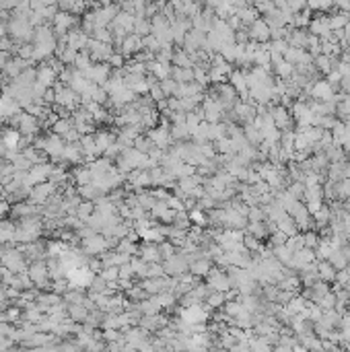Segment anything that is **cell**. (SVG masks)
<instances>
[{
    "label": "cell",
    "instance_id": "cell-54",
    "mask_svg": "<svg viewBox=\"0 0 350 352\" xmlns=\"http://www.w3.org/2000/svg\"><path fill=\"white\" fill-rule=\"evenodd\" d=\"M107 64H109V68L113 66L115 70H122L126 64H124V56L122 54H111V58L107 60Z\"/></svg>",
    "mask_w": 350,
    "mask_h": 352
},
{
    "label": "cell",
    "instance_id": "cell-19",
    "mask_svg": "<svg viewBox=\"0 0 350 352\" xmlns=\"http://www.w3.org/2000/svg\"><path fill=\"white\" fill-rule=\"evenodd\" d=\"M126 178H128V182H130L134 188H146V186H150V175H148V171L136 169V171L128 173Z\"/></svg>",
    "mask_w": 350,
    "mask_h": 352
},
{
    "label": "cell",
    "instance_id": "cell-1",
    "mask_svg": "<svg viewBox=\"0 0 350 352\" xmlns=\"http://www.w3.org/2000/svg\"><path fill=\"white\" fill-rule=\"evenodd\" d=\"M11 124H13L21 134L31 136V138H35V136L40 134V130H42L40 120H37V118H33V115H29L27 111H21L17 118H13V120H11Z\"/></svg>",
    "mask_w": 350,
    "mask_h": 352
},
{
    "label": "cell",
    "instance_id": "cell-34",
    "mask_svg": "<svg viewBox=\"0 0 350 352\" xmlns=\"http://www.w3.org/2000/svg\"><path fill=\"white\" fill-rule=\"evenodd\" d=\"M93 66V60H91V54L85 50V52H79L76 54V60H74V66L72 68H76L79 72H85V70H89Z\"/></svg>",
    "mask_w": 350,
    "mask_h": 352
},
{
    "label": "cell",
    "instance_id": "cell-33",
    "mask_svg": "<svg viewBox=\"0 0 350 352\" xmlns=\"http://www.w3.org/2000/svg\"><path fill=\"white\" fill-rule=\"evenodd\" d=\"M327 262L332 264V268H334L336 272H342V270H346V266H348V260H346V256H344L342 249H336V251L329 256Z\"/></svg>",
    "mask_w": 350,
    "mask_h": 352
},
{
    "label": "cell",
    "instance_id": "cell-22",
    "mask_svg": "<svg viewBox=\"0 0 350 352\" xmlns=\"http://www.w3.org/2000/svg\"><path fill=\"white\" fill-rule=\"evenodd\" d=\"M115 142V138H113V134H109V132H105V130H101V132H97L95 134V144H97V150H99V157H103L105 154V150L111 146Z\"/></svg>",
    "mask_w": 350,
    "mask_h": 352
},
{
    "label": "cell",
    "instance_id": "cell-61",
    "mask_svg": "<svg viewBox=\"0 0 350 352\" xmlns=\"http://www.w3.org/2000/svg\"><path fill=\"white\" fill-rule=\"evenodd\" d=\"M344 204H346V208L350 210V198H348V200H344Z\"/></svg>",
    "mask_w": 350,
    "mask_h": 352
},
{
    "label": "cell",
    "instance_id": "cell-23",
    "mask_svg": "<svg viewBox=\"0 0 350 352\" xmlns=\"http://www.w3.org/2000/svg\"><path fill=\"white\" fill-rule=\"evenodd\" d=\"M210 270H212V268H210V262H208L206 258H198V260H194V262L190 264V272H192V276H196V278L208 276Z\"/></svg>",
    "mask_w": 350,
    "mask_h": 352
},
{
    "label": "cell",
    "instance_id": "cell-43",
    "mask_svg": "<svg viewBox=\"0 0 350 352\" xmlns=\"http://www.w3.org/2000/svg\"><path fill=\"white\" fill-rule=\"evenodd\" d=\"M148 33H152V27H150V23L148 21H144V19H136V23H134V35H138V37H148Z\"/></svg>",
    "mask_w": 350,
    "mask_h": 352
},
{
    "label": "cell",
    "instance_id": "cell-16",
    "mask_svg": "<svg viewBox=\"0 0 350 352\" xmlns=\"http://www.w3.org/2000/svg\"><path fill=\"white\" fill-rule=\"evenodd\" d=\"M134 23H136V17H134L132 13L120 11V13H118V17H115V21H113L111 25H113V27H120V29H124V31L130 35V31H134Z\"/></svg>",
    "mask_w": 350,
    "mask_h": 352
},
{
    "label": "cell",
    "instance_id": "cell-56",
    "mask_svg": "<svg viewBox=\"0 0 350 352\" xmlns=\"http://www.w3.org/2000/svg\"><path fill=\"white\" fill-rule=\"evenodd\" d=\"M188 217H190V221H194V223H198V225H206V223H208V219L202 217V210H200V208H194Z\"/></svg>",
    "mask_w": 350,
    "mask_h": 352
},
{
    "label": "cell",
    "instance_id": "cell-48",
    "mask_svg": "<svg viewBox=\"0 0 350 352\" xmlns=\"http://www.w3.org/2000/svg\"><path fill=\"white\" fill-rule=\"evenodd\" d=\"M93 40H97L99 44H107V46H111V31L109 29H95L93 31Z\"/></svg>",
    "mask_w": 350,
    "mask_h": 352
},
{
    "label": "cell",
    "instance_id": "cell-7",
    "mask_svg": "<svg viewBox=\"0 0 350 352\" xmlns=\"http://www.w3.org/2000/svg\"><path fill=\"white\" fill-rule=\"evenodd\" d=\"M206 286H208L210 290H217V292H225V295H227V290L231 288L229 274H225V272L219 270V268L210 270L208 276H206Z\"/></svg>",
    "mask_w": 350,
    "mask_h": 352
},
{
    "label": "cell",
    "instance_id": "cell-27",
    "mask_svg": "<svg viewBox=\"0 0 350 352\" xmlns=\"http://www.w3.org/2000/svg\"><path fill=\"white\" fill-rule=\"evenodd\" d=\"M336 274H338V272L332 268L329 262H317V276H319L321 282H332V280H336Z\"/></svg>",
    "mask_w": 350,
    "mask_h": 352
},
{
    "label": "cell",
    "instance_id": "cell-62",
    "mask_svg": "<svg viewBox=\"0 0 350 352\" xmlns=\"http://www.w3.org/2000/svg\"><path fill=\"white\" fill-rule=\"evenodd\" d=\"M5 163H7L5 159H0V169H3V167H5Z\"/></svg>",
    "mask_w": 350,
    "mask_h": 352
},
{
    "label": "cell",
    "instance_id": "cell-29",
    "mask_svg": "<svg viewBox=\"0 0 350 352\" xmlns=\"http://www.w3.org/2000/svg\"><path fill=\"white\" fill-rule=\"evenodd\" d=\"M138 256H140L146 264H159V260H161V251H159V247H152V245H146V247L138 249Z\"/></svg>",
    "mask_w": 350,
    "mask_h": 352
},
{
    "label": "cell",
    "instance_id": "cell-46",
    "mask_svg": "<svg viewBox=\"0 0 350 352\" xmlns=\"http://www.w3.org/2000/svg\"><path fill=\"white\" fill-rule=\"evenodd\" d=\"M336 194L340 200H348L350 198V180H342L336 184Z\"/></svg>",
    "mask_w": 350,
    "mask_h": 352
},
{
    "label": "cell",
    "instance_id": "cell-44",
    "mask_svg": "<svg viewBox=\"0 0 350 352\" xmlns=\"http://www.w3.org/2000/svg\"><path fill=\"white\" fill-rule=\"evenodd\" d=\"M173 64L175 68H192V60L188 56V52H178V54H173Z\"/></svg>",
    "mask_w": 350,
    "mask_h": 352
},
{
    "label": "cell",
    "instance_id": "cell-9",
    "mask_svg": "<svg viewBox=\"0 0 350 352\" xmlns=\"http://www.w3.org/2000/svg\"><path fill=\"white\" fill-rule=\"evenodd\" d=\"M163 270L167 274H171V276L178 278V276H182V274H186L190 270V262H188L186 256H173V258L167 260V264L163 266Z\"/></svg>",
    "mask_w": 350,
    "mask_h": 352
},
{
    "label": "cell",
    "instance_id": "cell-47",
    "mask_svg": "<svg viewBox=\"0 0 350 352\" xmlns=\"http://www.w3.org/2000/svg\"><path fill=\"white\" fill-rule=\"evenodd\" d=\"M188 136H192V134H190V130H188V126H186V124H178V126H173V130H171V138H175V140H186Z\"/></svg>",
    "mask_w": 350,
    "mask_h": 352
},
{
    "label": "cell",
    "instance_id": "cell-41",
    "mask_svg": "<svg viewBox=\"0 0 350 352\" xmlns=\"http://www.w3.org/2000/svg\"><path fill=\"white\" fill-rule=\"evenodd\" d=\"M225 301H227V295H225V292H217V290H212V292L206 297L208 309H219V307L225 305Z\"/></svg>",
    "mask_w": 350,
    "mask_h": 352
},
{
    "label": "cell",
    "instance_id": "cell-25",
    "mask_svg": "<svg viewBox=\"0 0 350 352\" xmlns=\"http://www.w3.org/2000/svg\"><path fill=\"white\" fill-rule=\"evenodd\" d=\"M74 184H76L79 188L91 186V184H93V173H91L89 165H87V167H79V169L74 171Z\"/></svg>",
    "mask_w": 350,
    "mask_h": 352
},
{
    "label": "cell",
    "instance_id": "cell-18",
    "mask_svg": "<svg viewBox=\"0 0 350 352\" xmlns=\"http://www.w3.org/2000/svg\"><path fill=\"white\" fill-rule=\"evenodd\" d=\"M140 327L142 329H146V331H154V329H163L165 325H167V319L165 317H161V315H150V317H140Z\"/></svg>",
    "mask_w": 350,
    "mask_h": 352
},
{
    "label": "cell",
    "instance_id": "cell-53",
    "mask_svg": "<svg viewBox=\"0 0 350 352\" xmlns=\"http://www.w3.org/2000/svg\"><path fill=\"white\" fill-rule=\"evenodd\" d=\"M247 221H249V223H264V208H260V206L249 208Z\"/></svg>",
    "mask_w": 350,
    "mask_h": 352
},
{
    "label": "cell",
    "instance_id": "cell-52",
    "mask_svg": "<svg viewBox=\"0 0 350 352\" xmlns=\"http://www.w3.org/2000/svg\"><path fill=\"white\" fill-rule=\"evenodd\" d=\"M154 299L159 301V305H161V307H171V305L175 303V295H173V292H169V290H165V292L157 295Z\"/></svg>",
    "mask_w": 350,
    "mask_h": 352
},
{
    "label": "cell",
    "instance_id": "cell-40",
    "mask_svg": "<svg viewBox=\"0 0 350 352\" xmlns=\"http://www.w3.org/2000/svg\"><path fill=\"white\" fill-rule=\"evenodd\" d=\"M115 251H118V253H124V256H130V258L138 256V247H136L132 241H128V239H120Z\"/></svg>",
    "mask_w": 350,
    "mask_h": 352
},
{
    "label": "cell",
    "instance_id": "cell-42",
    "mask_svg": "<svg viewBox=\"0 0 350 352\" xmlns=\"http://www.w3.org/2000/svg\"><path fill=\"white\" fill-rule=\"evenodd\" d=\"M130 266L134 270V276H140V278H146V270H148V264L142 260V258H132L130 260Z\"/></svg>",
    "mask_w": 350,
    "mask_h": 352
},
{
    "label": "cell",
    "instance_id": "cell-51",
    "mask_svg": "<svg viewBox=\"0 0 350 352\" xmlns=\"http://www.w3.org/2000/svg\"><path fill=\"white\" fill-rule=\"evenodd\" d=\"M303 243H305L307 249H315V247L319 245V237H317L313 231H307V233L303 235Z\"/></svg>",
    "mask_w": 350,
    "mask_h": 352
},
{
    "label": "cell",
    "instance_id": "cell-39",
    "mask_svg": "<svg viewBox=\"0 0 350 352\" xmlns=\"http://www.w3.org/2000/svg\"><path fill=\"white\" fill-rule=\"evenodd\" d=\"M247 231H249V235L251 237H256V239H264V237H268V227H266V223H249L247 225Z\"/></svg>",
    "mask_w": 350,
    "mask_h": 352
},
{
    "label": "cell",
    "instance_id": "cell-57",
    "mask_svg": "<svg viewBox=\"0 0 350 352\" xmlns=\"http://www.w3.org/2000/svg\"><path fill=\"white\" fill-rule=\"evenodd\" d=\"M159 251H161V258H173L175 256V249H173V245L171 243H163L161 247H159Z\"/></svg>",
    "mask_w": 350,
    "mask_h": 352
},
{
    "label": "cell",
    "instance_id": "cell-3",
    "mask_svg": "<svg viewBox=\"0 0 350 352\" xmlns=\"http://www.w3.org/2000/svg\"><path fill=\"white\" fill-rule=\"evenodd\" d=\"M29 278L33 282V286L40 288H50L52 280H50V272H48V264L46 262H31L29 264Z\"/></svg>",
    "mask_w": 350,
    "mask_h": 352
},
{
    "label": "cell",
    "instance_id": "cell-55",
    "mask_svg": "<svg viewBox=\"0 0 350 352\" xmlns=\"http://www.w3.org/2000/svg\"><path fill=\"white\" fill-rule=\"evenodd\" d=\"M163 272H165V270H163V266H159V264H148L146 278H159ZM146 278H144V280H146Z\"/></svg>",
    "mask_w": 350,
    "mask_h": 352
},
{
    "label": "cell",
    "instance_id": "cell-38",
    "mask_svg": "<svg viewBox=\"0 0 350 352\" xmlns=\"http://www.w3.org/2000/svg\"><path fill=\"white\" fill-rule=\"evenodd\" d=\"M72 128H74V126H72V122H70V120H58V122L52 126V134H56V136L64 138Z\"/></svg>",
    "mask_w": 350,
    "mask_h": 352
},
{
    "label": "cell",
    "instance_id": "cell-14",
    "mask_svg": "<svg viewBox=\"0 0 350 352\" xmlns=\"http://www.w3.org/2000/svg\"><path fill=\"white\" fill-rule=\"evenodd\" d=\"M138 50H142V37H138V35H134V33L126 35L124 42H122V52H120V54L126 58V56H130V54H136Z\"/></svg>",
    "mask_w": 350,
    "mask_h": 352
},
{
    "label": "cell",
    "instance_id": "cell-63",
    "mask_svg": "<svg viewBox=\"0 0 350 352\" xmlns=\"http://www.w3.org/2000/svg\"><path fill=\"white\" fill-rule=\"evenodd\" d=\"M344 317H346V319H348V323H350V311H348V313H346Z\"/></svg>",
    "mask_w": 350,
    "mask_h": 352
},
{
    "label": "cell",
    "instance_id": "cell-50",
    "mask_svg": "<svg viewBox=\"0 0 350 352\" xmlns=\"http://www.w3.org/2000/svg\"><path fill=\"white\" fill-rule=\"evenodd\" d=\"M243 245H245L247 251H262L260 239H256V237H251V235H245V237H243Z\"/></svg>",
    "mask_w": 350,
    "mask_h": 352
},
{
    "label": "cell",
    "instance_id": "cell-36",
    "mask_svg": "<svg viewBox=\"0 0 350 352\" xmlns=\"http://www.w3.org/2000/svg\"><path fill=\"white\" fill-rule=\"evenodd\" d=\"M348 21H350V15H348V13L332 15V17H329V29H332V31H340V29H344V27L348 25Z\"/></svg>",
    "mask_w": 350,
    "mask_h": 352
},
{
    "label": "cell",
    "instance_id": "cell-15",
    "mask_svg": "<svg viewBox=\"0 0 350 352\" xmlns=\"http://www.w3.org/2000/svg\"><path fill=\"white\" fill-rule=\"evenodd\" d=\"M62 161H66V163H72V165H76V163H83L85 159H83V148H81V142L66 144V146H64V152H62Z\"/></svg>",
    "mask_w": 350,
    "mask_h": 352
},
{
    "label": "cell",
    "instance_id": "cell-21",
    "mask_svg": "<svg viewBox=\"0 0 350 352\" xmlns=\"http://www.w3.org/2000/svg\"><path fill=\"white\" fill-rule=\"evenodd\" d=\"M276 229H278L280 233H284L286 237L299 235V227H297V223H295V219H293L290 214H286L284 219H280V221L276 223Z\"/></svg>",
    "mask_w": 350,
    "mask_h": 352
},
{
    "label": "cell",
    "instance_id": "cell-59",
    "mask_svg": "<svg viewBox=\"0 0 350 352\" xmlns=\"http://www.w3.org/2000/svg\"><path fill=\"white\" fill-rule=\"evenodd\" d=\"M293 352H309V350H307L305 346H301V344H297V346L293 348Z\"/></svg>",
    "mask_w": 350,
    "mask_h": 352
},
{
    "label": "cell",
    "instance_id": "cell-8",
    "mask_svg": "<svg viewBox=\"0 0 350 352\" xmlns=\"http://www.w3.org/2000/svg\"><path fill=\"white\" fill-rule=\"evenodd\" d=\"M83 251H85V256H93V258H101L107 249H109V243H107V239L103 237V235H93V237H89V239H85L83 241Z\"/></svg>",
    "mask_w": 350,
    "mask_h": 352
},
{
    "label": "cell",
    "instance_id": "cell-17",
    "mask_svg": "<svg viewBox=\"0 0 350 352\" xmlns=\"http://www.w3.org/2000/svg\"><path fill=\"white\" fill-rule=\"evenodd\" d=\"M231 87L235 89V93H241L243 95V101H245V97L249 95L247 93V76H245V72L233 70L231 72Z\"/></svg>",
    "mask_w": 350,
    "mask_h": 352
},
{
    "label": "cell",
    "instance_id": "cell-26",
    "mask_svg": "<svg viewBox=\"0 0 350 352\" xmlns=\"http://www.w3.org/2000/svg\"><path fill=\"white\" fill-rule=\"evenodd\" d=\"M3 142H5V146H7L9 150H13V148H17V150H19L21 132H19V130H13V128L5 130V132H3Z\"/></svg>",
    "mask_w": 350,
    "mask_h": 352
},
{
    "label": "cell",
    "instance_id": "cell-35",
    "mask_svg": "<svg viewBox=\"0 0 350 352\" xmlns=\"http://www.w3.org/2000/svg\"><path fill=\"white\" fill-rule=\"evenodd\" d=\"M329 221H332V210H329L327 206H323L319 212H315V214H313V225H315L317 229L327 227V225H329Z\"/></svg>",
    "mask_w": 350,
    "mask_h": 352
},
{
    "label": "cell",
    "instance_id": "cell-30",
    "mask_svg": "<svg viewBox=\"0 0 350 352\" xmlns=\"http://www.w3.org/2000/svg\"><path fill=\"white\" fill-rule=\"evenodd\" d=\"M313 66H315V70H319L323 74H329L334 70V60L327 58V56H323V54H319V56L313 58Z\"/></svg>",
    "mask_w": 350,
    "mask_h": 352
},
{
    "label": "cell",
    "instance_id": "cell-49",
    "mask_svg": "<svg viewBox=\"0 0 350 352\" xmlns=\"http://www.w3.org/2000/svg\"><path fill=\"white\" fill-rule=\"evenodd\" d=\"M161 89H163V93L165 95H178V91H180V85L175 83V81H171V79H167V81H161Z\"/></svg>",
    "mask_w": 350,
    "mask_h": 352
},
{
    "label": "cell",
    "instance_id": "cell-31",
    "mask_svg": "<svg viewBox=\"0 0 350 352\" xmlns=\"http://www.w3.org/2000/svg\"><path fill=\"white\" fill-rule=\"evenodd\" d=\"M74 214H76V219H79V221L87 223V221L95 214V202H87V200H85V202H81Z\"/></svg>",
    "mask_w": 350,
    "mask_h": 352
},
{
    "label": "cell",
    "instance_id": "cell-32",
    "mask_svg": "<svg viewBox=\"0 0 350 352\" xmlns=\"http://www.w3.org/2000/svg\"><path fill=\"white\" fill-rule=\"evenodd\" d=\"M150 70H152V74H154V79H161V81H167V76L171 74V68L167 66V64H161V62H157V60H150L148 64H146Z\"/></svg>",
    "mask_w": 350,
    "mask_h": 352
},
{
    "label": "cell",
    "instance_id": "cell-20",
    "mask_svg": "<svg viewBox=\"0 0 350 352\" xmlns=\"http://www.w3.org/2000/svg\"><path fill=\"white\" fill-rule=\"evenodd\" d=\"M15 231L17 227L11 221H0V245H9L11 241L15 243Z\"/></svg>",
    "mask_w": 350,
    "mask_h": 352
},
{
    "label": "cell",
    "instance_id": "cell-13",
    "mask_svg": "<svg viewBox=\"0 0 350 352\" xmlns=\"http://www.w3.org/2000/svg\"><path fill=\"white\" fill-rule=\"evenodd\" d=\"M37 70V83L40 85H44L46 89H52V85L56 83V79H58V74L54 72V68L52 66H48L46 62L42 64V66H37L35 68Z\"/></svg>",
    "mask_w": 350,
    "mask_h": 352
},
{
    "label": "cell",
    "instance_id": "cell-2",
    "mask_svg": "<svg viewBox=\"0 0 350 352\" xmlns=\"http://www.w3.org/2000/svg\"><path fill=\"white\" fill-rule=\"evenodd\" d=\"M54 194H58V186L52 184V182H46V184H40V186L31 188V194H29V200L27 202L42 208V206H46L50 202V198Z\"/></svg>",
    "mask_w": 350,
    "mask_h": 352
},
{
    "label": "cell",
    "instance_id": "cell-60",
    "mask_svg": "<svg viewBox=\"0 0 350 352\" xmlns=\"http://www.w3.org/2000/svg\"><path fill=\"white\" fill-rule=\"evenodd\" d=\"M342 344H344V348H346V352H350V338H348V340H344Z\"/></svg>",
    "mask_w": 350,
    "mask_h": 352
},
{
    "label": "cell",
    "instance_id": "cell-24",
    "mask_svg": "<svg viewBox=\"0 0 350 352\" xmlns=\"http://www.w3.org/2000/svg\"><path fill=\"white\" fill-rule=\"evenodd\" d=\"M68 317L74 323H85L89 317V309L85 305H68Z\"/></svg>",
    "mask_w": 350,
    "mask_h": 352
},
{
    "label": "cell",
    "instance_id": "cell-28",
    "mask_svg": "<svg viewBox=\"0 0 350 352\" xmlns=\"http://www.w3.org/2000/svg\"><path fill=\"white\" fill-rule=\"evenodd\" d=\"M173 79L178 85H188V83H194V70L192 68H173L171 70Z\"/></svg>",
    "mask_w": 350,
    "mask_h": 352
},
{
    "label": "cell",
    "instance_id": "cell-5",
    "mask_svg": "<svg viewBox=\"0 0 350 352\" xmlns=\"http://www.w3.org/2000/svg\"><path fill=\"white\" fill-rule=\"evenodd\" d=\"M208 309L204 305H192V307H184L182 309V321L190 323V325H202L208 319Z\"/></svg>",
    "mask_w": 350,
    "mask_h": 352
},
{
    "label": "cell",
    "instance_id": "cell-12",
    "mask_svg": "<svg viewBox=\"0 0 350 352\" xmlns=\"http://www.w3.org/2000/svg\"><path fill=\"white\" fill-rule=\"evenodd\" d=\"M167 284H169L167 278H146V280L140 282L142 290H144L148 297H157V295L165 292V290H167Z\"/></svg>",
    "mask_w": 350,
    "mask_h": 352
},
{
    "label": "cell",
    "instance_id": "cell-58",
    "mask_svg": "<svg viewBox=\"0 0 350 352\" xmlns=\"http://www.w3.org/2000/svg\"><path fill=\"white\" fill-rule=\"evenodd\" d=\"M11 212V204L7 200H0V221H5V217Z\"/></svg>",
    "mask_w": 350,
    "mask_h": 352
},
{
    "label": "cell",
    "instance_id": "cell-37",
    "mask_svg": "<svg viewBox=\"0 0 350 352\" xmlns=\"http://www.w3.org/2000/svg\"><path fill=\"white\" fill-rule=\"evenodd\" d=\"M274 70H276V74L280 76V79H293V74H295V66L293 64H288L286 60H280L278 64H274Z\"/></svg>",
    "mask_w": 350,
    "mask_h": 352
},
{
    "label": "cell",
    "instance_id": "cell-45",
    "mask_svg": "<svg viewBox=\"0 0 350 352\" xmlns=\"http://www.w3.org/2000/svg\"><path fill=\"white\" fill-rule=\"evenodd\" d=\"M99 276H101L107 284L118 282V280H120V268H103V270L99 272Z\"/></svg>",
    "mask_w": 350,
    "mask_h": 352
},
{
    "label": "cell",
    "instance_id": "cell-11",
    "mask_svg": "<svg viewBox=\"0 0 350 352\" xmlns=\"http://www.w3.org/2000/svg\"><path fill=\"white\" fill-rule=\"evenodd\" d=\"M249 40L256 44H266L270 40V27L264 19H258L254 25H249Z\"/></svg>",
    "mask_w": 350,
    "mask_h": 352
},
{
    "label": "cell",
    "instance_id": "cell-6",
    "mask_svg": "<svg viewBox=\"0 0 350 352\" xmlns=\"http://www.w3.org/2000/svg\"><path fill=\"white\" fill-rule=\"evenodd\" d=\"M74 23H76V19H74V15H70V13H62V11H58V15L54 17V21H52V29H54V35L60 40V37H66L68 35V31L74 27Z\"/></svg>",
    "mask_w": 350,
    "mask_h": 352
},
{
    "label": "cell",
    "instance_id": "cell-4",
    "mask_svg": "<svg viewBox=\"0 0 350 352\" xmlns=\"http://www.w3.org/2000/svg\"><path fill=\"white\" fill-rule=\"evenodd\" d=\"M83 76H85L89 83H93V85H97V87H103V85L107 83V79L111 76V68H109L107 62H99V64H93L89 70H85Z\"/></svg>",
    "mask_w": 350,
    "mask_h": 352
},
{
    "label": "cell",
    "instance_id": "cell-10",
    "mask_svg": "<svg viewBox=\"0 0 350 352\" xmlns=\"http://www.w3.org/2000/svg\"><path fill=\"white\" fill-rule=\"evenodd\" d=\"M334 91H336V89H334L327 81H315V83L311 85L309 95H311L313 99L325 103V101H334Z\"/></svg>",
    "mask_w": 350,
    "mask_h": 352
}]
</instances>
